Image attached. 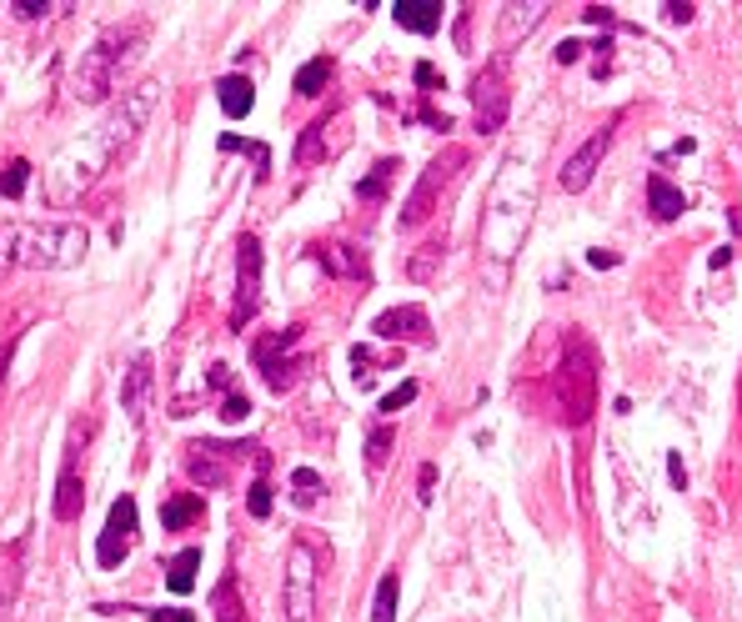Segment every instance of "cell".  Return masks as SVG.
<instances>
[{
    "label": "cell",
    "mask_w": 742,
    "mask_h": 622,
    "mask_svg": "<svg viewBox=\"0 0 742 622\" xmlns=\"http://www.w3.org/2000/svg\"><path fill=\"white\" fill-rule=\"evenodd\" d=\"M156 96H161V86H136V91H126L121 96V106L86 136V141H76V146H66L56 161H51V201L56 206H71L136 136H141V126L151 121V111H156Z\"/></svg>",
    "instance_id": "6da1fadb"
},
{
    "label": "cell",
    "mask_w": 742,
    "mask_h": 622,
    "mask_svg": "<svg viewBox=\"0 0 742 622\" xmlns=\"http://www.w3.org/2000/svg\"><path fill=\"white\" fill-rule=\"evenodd\" d=\"M91 251L86 226L76 221H11L0 226V276L26 266V271H71Z\"/></svg>",
    "instance_id": "7a4b0ae2"
},
{
    "label": "cell",
    "mask_w": 742,
    "mask_h": 622,
    "mask_svg": "<svg viewBox=\"0 0 742 622\" xmlns=\"http://www.w3.org/2000/svg\"><path fill=\"white\" fill-rule=\"evenodd\" d=\"M141 36H146L141 26H116V31H106L91 51H81V66H76V76H71V96H76V101H86V106L106 101V96L116 91L121 71L136 61Z\"/></svg>",
    "instance_id": "3957f363"
},
{
    "label": "cell",
    "mask_w": 742,
    "mask_h": 622,
    "mask_svg": "<svg viewBox=\"0 0 742 622\" xmlns=\"http://www.w3.org/2000/svg\"><path fill=\"white\" fill-rule=\"evenodd\" d=\"M597 347L587 337H567L562 342V357L552 367V392H557V407H562V422L567 427H587L592 412H597Z\"/></svg>",
    "instance_id": "277c9868"
},
{
    "label": "cell",
    "mask_w": 742,
    "mask_h": 622,
    "mask_svg": "<svg viewBox=\"0 0 742 622\" xmlns=\"http://www.w3.org/2000/svg\"><path fill=\"white\" fill-rule=\"evenodd\" d=\"M462 166H467V151H462V146H447L442 156H432V161H427V171H422V181L412 186V196L402 201V216H397V226H402V231H417V226H422V221L437 211L442 191L452 186V176H457Z\"/></svg>",
    "instance_id": "5b68a950"
},
{
    "label": "cell",
    "mask_w": 742,
    "mask_h": 622,
    "mask_svg": "<svg viewBox=\"0 0 742 622\" xmlns=\"http://www.w3.org/2000/svg\"><path fill=\"white\" fill-rule=\"evenodd\" d=\"M316 572H321V562H316L311 542L296 537L291 552H286V577H281L286 622H311V617H316Z\"/></svg>",
    "instance_id": "8992f818"
},
{
    "label": "cell",
    "mask_w": 742,
    "mask_h": 622,
    "mask_svg": "<svg viewBox=\"0 0 742 622\" xmlns=\"http://www.w3.org/2000/svg\"><path fill=\"white\" fill-rule=\"evenodd\" d=\"M301 342V327H286V332H271V337H261L256 342V372L266 377V387L271 392H291L296 387V377L306 372V357H286L291 347Z\"/></svg>",
    "instance_id": "52a82bcc"
},
{
    "label": "cell",
    "mask_w": 742,
    "mask_h": 622,
    "mask_svg": "<svg viewBox=\"0 0 742 622\" xmlns=\"http://www.w3.org/2000/svg\"><path fill=\"white\" fill-rule=\"evenodd\" d=\"M261 311V241L246 231L236 241V301H231V327L241 332Z\"/></svg>",
    "instance_id": "ba28073f"
},
{
    "label": "cell",
    "mask_w": 742,
    "mask_h": 622,
    "mask_svg": "<svg viewBox=\"0 0 742 622\" xmlns=\"http://www.w3.org/2000/svg\"><path fill=\"white\" fill-rule=\"evenodd\" d=\"M617 121H622V116H612L602 131H592V136H587V141H582V146L562 161V171H557V186H562V191H572V196H577V191H587V186H592V176H597L602 156H607V151H612V141H617Z\"/></svg>",
    "instance_id": "9c48e42d"
},
{
    "label": "cell",
    "mask_w": 742,
    "mask_h": 622,
    "mask_svg": "<svg viewBox=\"0 0 742 622\" xmlns=\"http://www.w3.org/2000/svg\"><path fill=\"white\" fill-rule=\"evenodd\" d=\"M131 547H136V497H116L111 512H106L96 557H101V567H121L131 557Z\"/></svg>",
    "instance_id": "30bf717a"
},
{
    "label": "cell",
    "mask_w": 742,
    "mask_h": 622,
    "mask_svg": "<svg viewBox=\"0 0 742 622\" xmlns=\"http://www.w3.org/2000/svg\"><path fill=\"white\" fill-rule=\"evenodd\" d=\"M472 106H477V131H482V136L502 131V121H507V106H512L502 71H492V66H487V71H477V76H472Z\"/></svg>",
    "instance_id": "8fae6325"
},
{
    "label": "cell",
    "mask_w": 742,
    "mask_h": 622,
    "mask_svg": "<svg viewBox=\"0 0 742 622\" xmlns=\"http://www.w3.org/2000/svg\"><path fill=\"white\" fill-rule=\"evenodd\" d=\"M371 332H377L382 342H417V347H427L432 342V317H427V306H392V311H382L377 322H371Z\"/></svg>",
    "instance_id": "7c38bea8"
},
{
    "label": "cell",
    "mask_w": 742,
    "mask_h": 622,
    "mask_svg": "<svg viewBox=\"0 0 742 622\" xmlns=\"http://www.w3.org/2000/svg\"><path fill=\"white\" fill-rule=\"evenodd\" d=\"M241 447H221V442H191L186 447V477L201 487H226L231 482V457Z\"/></svg>",
    "instance_id": "4fadbf2b"
},
{
    "label": "cell",
    "mask_w": 742,
    "mask_h": 622,
    "mask_svg": "<svg viewBox=\"0 0 742 622\" xmlns=\"http://www.w3.org/2000/svg\"><path fill=\"white\" fill-rule=\"evenodd\" d=\"M151 387H156L151 357H136L131 372H126V387H121V402H126L131 422H146V412H151Z\"/></svg>",
    "instance_id": "5bb4252c"
},
{
    "label": "cell",
    "mask_w": 742,
    "mask_h": 622,
    "mask_svg": "<svg viewBox=\"0 0 742 622\" xmlns=\"http://www.w3.org/2000/svg\"><path fill=\"white\" fill-rule=\"evenodd\" d=\"M76 442H71V457L61 467V482H56V522H76L81 507H86V487H81V472H76Z\"/></svg>",
    "instance_id": "9a60e30c"
},
{
    "label": "cell",
    "mask_w": 742,
    "mask_h": 622,
    "mask_svg": "<svg viewBox=\"0 0 742 622\" xmlns=\"http://www.w3.org/2000/svg\"><path fill=\"white\" fill-rule=\"evenodd\" d=\"M316 261H321L331 276H356V281L371 276V271H366V251L351 246V241H326V246H316Z\"/></svg>",
    "instance_id": "2e32d148"
},
{
    "label": "cell",
    "mask_w": 742,
    "mask_h": 622,
    "mask_svg": "<svg viewBox=\"0 0 742 622\" xmlns=\"http://www.w3.org/2000/svg\"><path fill=\"white\" fill-rule=\"evenodd\" d=\"M21 577H26V537L6 542L0 547V612H6L21 592Z\"/></svg>",
    "instance_id": "e0dca14e"
},
{
    "label": "cell",
    "mask_w": 742,
    "mask_h": 622,
    "mask_svg": "<svg viewBox=\"0 0 742 622\" xmlns=\"http://www.w3.org/2000/svg\"><path fill=\"white\" fill-rule=\"evenodd\" d=\"M392 16H397L402 31H417V36H432L442 26V6H437V0H397Z\"/></svg>",
    "instance_id": "ac0fdd59"
},
{
    "label": "cell",
    "mask_w": 742,
    "mask_h": 622,
    "mask_svg": "<svg viewBox=\"0 0 742 622\" xmlns=\"http://www.w3.org/2000/svg\"><path fill=\"white\" fill-rule=\"evenodd\" d=\"M647 211H652L657 221H677V216L687 211V196H682L667 176L652 171V176H647Z\"/></svg>",
    "instance_id": "d6986e66"
},
{
    "label": "cell",
    "mask_w": 742,
    "mask_h": 622,
    "mask_svg": "<svg viewBox=\"0 0 742 622\" xmlns=\"http://www.w3.org/2000/svg\"><path fill=\"white\" fill-rule=\"evenodd\" d=\"M216 101H221V111H226L231 121H241V116H251L256 91H251L246 76H226V81H216Z\"/></svg>",
    "instance_id": "ffe728a7"
},
{
    "label": "cell",
    "mask_w": 742,
    "mask_h": 622,
    "mask_svg": "<svg viewBox=\"0 0 742 622\" xmlns=\"http://www.w3.org/2000/svg\"><path fill=\"white\" fill-rule=\"evenodd\" d=\"M201 517H206L201 492H176V497L161 507V527H166V532H181V527H191V522H201Z\"/></svg>",
    "instance_id": "44dd1931"
},
{
    "label": "cell",
    "mask_w": 742,
    "mask_h": 622,
    "mask_svg": "<svg viewBox=\"0 0 742 622\" xmlns=\"http://www.w3.org/2000/svg\"><path fill=\"white\" fill-rule=\"evenodd\" d=\"M331 121H336V116H321V121H311V126L301 131V141H296V166H316V161L326 156V131H331Z\"/></svg>",
    "instance_id": "7402d4cb"
},
{
    "label": "cell",
    "mask_w": 742,
    "mask_h": 622,
    "mask_svg": "<svg viewBox=\"0 0 742 622\" xmlns=\"http://www.w3.org/2000/svg\"><path fill=\"white\" fill-rule=\"evenodd\" d=\"M196 572H201V547H186V552L171 557L166 587H171V592H191V587H196Z\"/></svg>",
    "instance_id": "603a6c76"
},
{
    "label": "cell",
    "mask_w": 742,
    "mask_h": 622,
    "mask_svg": "<svg viewBox=\"0 0 742 622\" xmlns=\"http://www.w3.org/2000/svg\"><path fill=\"white\" fill-rule=\"evenodd\" d=\"M211 612H216V622H246V602H241L236 577H221V587L211 592Z\"/></svg>",
    "instance_id": "cb8c5ba5"
},
{
    "label": "cell",
    "mask_w": 742,
    "mask_h": 622,
    "mask_svg": "<svg viewBox=\"0 0 742 622\" xmlns=\"http://www.w3.org/2000/svg\"><path fill=\"white\" fill-rule=\"evenodd\" d=\"M331 71H336V61L331 56H316V61H306L301 71H296V96H321L326 91V81H331Z\"/></svg>",
    "instance_id": "d4e9b609"
},
{
    "label": "cell",
    "mask_w": 742,
    "mask_h": 622,
    "mask_svg": "<svg viewBox=\"0 0 742 622\" xmlns=\"http://www.w3.org/2000/svg\"><path fill=\"white\" fill-rule=\"evenodd\" d=\"M397 592H402V572H387L377 582V602H371V622H397Z\"/></svg>",
    "instance_id": "484cf974"
},
{
    "label": "cell",
    "mask_w": 742,
    "mask_h": 622,
    "mask_svg": "<svg viewBox=\"0 0 742 622\" xmlns=\"http://www.w3.org/2000/svg\"><path fill=\"white\" fill-rule=\"evenodd\" d=\"M392 176H397V161H392V156H382L377 166H371V176L356 186V196H361V201H382V196H387V186H392Z\"/></svg>",
    "instance_id": "4316f807"
},
{
    "label": "cell",
    "mask_w": 742,
    "mask_h": 622,
    "mask_svg": "<svg viewBox=\"0 0 742 622\" xmlns=\"http://www.w3.org/2000/svg\"><path fill=\"white\" fill-rule=\"evenodd\" d=\"M26 186H31V161H6L0 166V196H11V201H21L26 196Z\"/></svg>",
    "instance_id": "83f0119b"
},
{
    "label": "cell",
    "mask_w": 742,
    "mask_h": 622,
    "mask_svg": "<svg viewBox=\"0 0 742 622\" xmlns=\"http://www.w3.org/2000/svg\"><path fill=\"white\" fill-rule=\"evenodd\" d=\"M316 497H321V472L316 467H296L291 472V502L296 507H316Z\"/></svg>",
    "instance_id": "f1b7e54d"
},
{
    "label": "cell",
    "mask_w": 742,
    "mask_h": 622,
    "mask_svg": "<svg viewBox=\"0 0 742 622\" xmlns=\"http://www.w3.org/2000/svg\"><path fill=\"white\" fill-rule=\"evenodd\" d=\"M392 447H397V432H392V427H377V432L366 437V467H371V472H382L387 457H392Z\"/></svg>",
    "instance_id": "f546056e"
},
{
    "label": "cell",
    "mask_w": 742,
    "mask_h": 622,
    "mask_svg": "<svg viewBox=\"0 0 742 622\" xmlns=\"http://www.w3.org/2000/svg\"><path fill=\"white\" fill-rule=\"evenodd\" d=\"M437 266H442V241H427V246L412 256V266H407V271H412V281H432V276H437Z\"/></svg>",
    "instance_id": "4dcf8cb0"
},
{
    "label": "cell",
    "mask_w": 742,
    "mask_h": 622,
    "mask_svg": "<svg viewBox=\"0 0 742 622\" xmlns=\"http://www.w3.org/2000/svg\"><path fill=\"white\" fill-rule=\"evenodd\" d=\"M407 402H417V382H402L397 392H387V397H382V412H387V417H397Z\"/></svg>",
    "instance_id": "1f68e13d"
},
{
    "label": "cell",
    "mask_w": 742,
    "mask_h": 622,
    "mask_svg": "<svg viewBox=\"0 0 742 622\" xmlns=\"http://www.w3.org/2000/svg\"><path fill=\"white\" fill-rule=\"evenodd\" d=\"M221 151H246L261 171H271V156H266V146H246V141H236V136H221Z\"/></svg>",
    "instance_id": "d6a6232c"
},
{
    "label": "cell",
    "mask_w": 742,
    "mask_h": 622,
    "mask_svg": "<svg viewBox=\"0 0 742 622\" xmlns=\"http://www.w3.org/2000/svg\"><path fill=\"white\" fill-rule=\"evenodd\" d=\"M221 417H226V422H246V417H251V397H246V392H231V397L221 402Z\"/></svg>",
    "instance_id": "836d02e7"
},
{
    "label": "cell",
    "mask_w": 742,
    "mask_h": 622,
    "mask_svg": "<svg viewBox=\"0 0 742 622\" xmlns=\"http://www.w3.org/2000/svg\"><path fill=\"white\" fill-rule=\"evenodd\" d=\"M246 507H251V517H266V512H271V487H266V482H251Z\"/></svg>",
    "instance_id": "e575fe53"
},
{
    "label": "cell",
    "mask_w": 742,
    "mask_h": 622,
    "mask_svg": "<svg viewBox=\"0 0 742 622\" xmlns=\"http://www.w3.org/2000/svg\"><path fill=\"white\" fill-rule=\"evenodd\" d=\"M51 6L46 0H11V16H21V21H36V16H46Z\"/></svg>",
    "instance_id": "d590c367"
},
{
    "label": "cell",
    "mask_w": 742,
    "mask_h": 622,
    "mask_svg": "<svg viewBox=\"0 0 742 622\" xmlns=\"http://www.w3.org/2000/svg\"><path fill=\"white\" fill-rule=\"evenodd\" d=\"M662 11H667V21H672V26H687V21L697 16L692 0H672V6H662Z\"/></svg>",
    "instance_id": "8d00e7d4"
},
{
    "label": "cell",
    "mask_w": 742,
    "mask_h": 622,
    "mask_svg": "<svg viewBox=\"0 0 742 622\" xmlns=\"http://www.w3.org/2000/svg\"><path fill=\"white\" fill-rule=\"evenodd\" d=\"M582 61V41H562L557 46V66H577Z\"/></svg>",
    "instance_id": "74e56055"
},
{
    "label": "cell",
    "mask_w": 742,
    "mask_h": 622,
    "mask_svg": "<svg viewBox=\"0 0 742 622\" xmlns=\"http://www.w3.org/2000/svg\"><path fill=\"white\" fill-rule=\"evenodd\" d=\"M412 76H417V86H427V91H437V86H442V76H437V66H427V61H422V66H417Z\"/></svg>",
    "instance_id": "f35d334b"
},
{
    "label": "cell",
    "mask_w": 742,
    "mask_h": 622,
    "mask_svg": "<svg viewBox=\"0 0 742 622\" xmlns=\"http://www.w3.org/2000/svg\"><path fill=\"white\" fill-rule=\"evenodd\" d=\"M667 477H672V487H677V492L687 487V467H682V457H677V452L667 457Z\"/></svg>",
    "instance_id": "ab89813d"
},
{
    "label": "cell",
    "mask_w": 742,
    "mask_h": 622,
    "mask_svg": "<svg viewBox=\"0 0 742 622\" xmlns=\"http://www.w3.org/2000/svg\"><path fill=\"white\" fill-rule=\"evenodd\" d=\"M582 21H587V26H612V11H607V6H587Z\"/></svg>",
    "instance_id": "60d3db41"
},
{
    "label": "cell",
    "mask_w": 742,
    "mask_h": 622,
    "mask_svg": "<svg viewBox=\"0 0 742 622\" xmlns=\"http://www.w3.org/2000/svg\"><path fill=\"white\" fill-rule=\"evenodd\" d=\"M417 487H422V502H432V487H437V467H432V462L422 467V477H417Z\"/></svg>",
    "instance_id": "b9f144b4"
},
{
    "label": "cell",
    "mask_w": 742,
    "mask_h": 622,
    "mask_svg": "<svg viewBox=\"0 0 742 622\" xmlns=\"http://www.w3.org/2000/svg\"><path fill=\"white\" fill-rule=\"evenodd\" d=\"M587 261H592V266H617V251H607V246H592V251H587Z\"/></svg>",
    "instance_id": "7bdbcfd3"
}]
</instances>
